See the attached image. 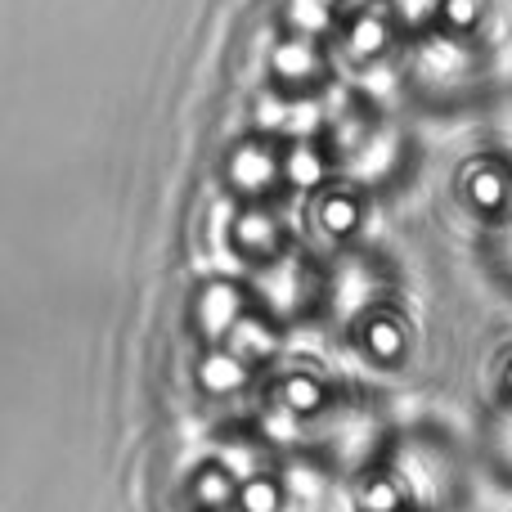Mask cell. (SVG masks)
I'll return each mask as SVG.
<instances>
[{
    "instance_id": "5bb4252c",
    "label": "cell",
    "mask_w": 512,
    "mask_h": 512,
    "mask_svg": "<svg viewBox=\"0 0 512 512\" xmlns=\"http://www.w3.org/2000/svg\"><path fill=\"white\" fill-rule=\"evenodd\" d=\"M490 135L512 149V90L508 95H499V108H495V117H490Z\"/></svg>"
},
{
    "instance_id": "7a4b0ae2",
    "label": "cell",
    "mask_w": 512,
    "mask_h": 512,
    "mask_svg": "<svg viewBox=\"0 0 512 512\" xmlns=\"http://www.w3.org/2000/svg\"><path fill=\"white\" fill-rule=\"evenodd\" d=\"M454 207L468 225H477V234L490 243L512 234V149L499 144L495 135H481V144H472L450 176Z\"/></svg>"
},
{
    "instance_id": "5b68a950",
    "label": "cell",
    "mask_w": 512,
    "mask_h": 512,
    "mask_svg": "<svg viewBox=\"0 0 512 512\" xmlns=\"http://www.w3.org/2000/svg\"><path fill=\"white\" fill-rule=\"evenodd\" d=\"M405 32L409 18L400 14L396 0H369V5L346 9L342 32L333 36V54L342 63H351V68H378L405 41Z\"/></svg>"
},
{
    "instance_id": "8fae6325",
    "label": "cell",
    "mask_w": 512,
    "mask_h": 512,
    "mask_svg": "<svg viewBox=\"0 0 512 512\" xmlns=\"http://www.w3.org/2000/svg\"><path fill=\"white\" fill-rule=\"evenodd\" d=\"M239 486L243 481H234L225 468H203V477H198V504L207 512H225L230 504H239Z\"/></svg>"
},
{
    "instance_id": "4fadbf2b",
    "label": "cell",
    "mask_w": 512,
    "mask_h": 512,
    "mask_svg": "<svg viewBox=\"0 0 512 512\" xmlns=\"http://www.w3.org/2000/svg\"><path fill=\"white\" fill-rule=\"evenodd\" d=\"M490 274L512 292V234L499 243H490Z\"/></svg>"
},
{
    "instance_id": "277c9868",
    "label": "cell",
    "mask_w": 512,
    "mask_h": 512,
    "mask_svg": "<svg viewBox=\"0 0 512 512\" xmlns=\"http://www.w3.org/2000/svg\"><path fill=\"white\" fill-rule=\"evenodd\" d=\"M301 225H306V234L319 248H328L333 256H346L355 248V239L364 234V225H369V185L337 171L333 180H324L319 189L306 194Z\"/></svg>"
},
{
    "instance_id": "6da1fadb",
    "label": "cell",
    "mask_w": 512,
    "mask_h": 512,
    "mask_svg": "<svg viewBox=\"0 0 512 512\" xmlns=\"http://www.w3.org/2000/svg\"><path fill=\"white\" fill-rule=\"evenodd\" d=\"M463 495V463L436 436L382 441L351 468V512H445Z\"/></svg>"
},
{
    "instance_id": "52a82bcc",
    "label": "cell",
    "mask_w": 512,
    "mask_h": 512,
    "mask_svg": "<svg viewBox=\"0 0 512 512\" xmlns=\"http://www.w3.org/2000/svg\"><path fill=\"white\" fill-rule=\"evenodd\" d=\"M230 171H234V185H239V194H248L252 203H265L274 189L288 185V144H274V140H248V144H239Z\"/></svg>"
},
{
    "instance_id": "9a60e30c",
    "label": "cell",
    "mask_w": 512,
    "mask_h": 512,
    "mask_svg": "<svg viewBox=\"0 0 512 512\" xmlns=\"http://www.w3.org/2000/svg\"><path fill=\"white\" fill-rule=\"evenodd\" d=\"M508 512H512V508H508Z\"/></svg>"
},
{
    "instance_id": "9c48e42d",
    "label": "cell",
    "mask_w": 512,
    "mask_h": 512,
    "mask_svg": "<svg viewBox=\"0 0 512 512\" xmlns=\"http://www.w3.org/2000/svg\"><path fill=\"white\" fill-rule=\"evenodd\" d=\"M239 319H243V297H239V288H225V283H216V288L203 292V328H207L212 337H230Z\"/></svg>"
},
{
    "instance_id": "30bf717a",
    "label": "cell",
    "mask_w": 512,
    "mask_h": 512,
    "mask_svg": "<svg viewBox=\"0 0 512 512\" xmlns=\"http://www.w3.org/2000/svg\"><path fill=\"white\" fill-rule=\"evenodd\" d=\"M283 508V481L274 472H256L239 486V512H279Z\"/></svg>"
},
{
    "instance_id": "3957f363",
    "label": "cell",
    "mask_w": 512,
    "mask_h": 512,
    "mask_svg": "<svg viewBox=\"0 0 512 512\" xmlns=\"http://www.w3.org/2000/svg\"><path fill=\"white\" fill-rule=\"evenodd\" d=\"M346 328V342L351 351L360 355L369 369L378 373H396L414 360V346H418V328H414V315L391 297L387 288H369L342 319Z\"/></svg>"
},
{
    "instance_id": "7c38bea8",
    "label": "cell",
    "mask_w": 512,
    "mask_h": 512,
    "mask_svg": "<svg viewBox=\"0 0 512 512\" xmlns=\"http://www.w3.org/2000/svg\"><path fill=\"white\" fill-rule=\"evenodd\" d=\"M243 378H248V360H239L234 351L212 355V360L203 364V382L212 391H234V387H243Z\"/></svg>"
},
{
    "instance_id": "ba28073f",
    "label": "cell",
    "mask_w": 512,
    "mask_h": 512,
    "mask_svg": "<svg viewBox=\"0 0 512 512\" xmlns=\"http://www.w3.org/2000/svg\"><path fill=\"white\" fill-rule=\"evenodd\" d=\"M490 23H495V0H436L423 32L490 54Z\"/></svg>"
},
{
    "instance_id": "8992f818",
    "label": "cell",
    "mask_w": 512,
    "mask_h": 512,
    "mask_svg": "<svg viewBox=\"0 0 512 512\" xmlns=\"http://www.w3.org/2000/svg\"><path fill=\"white\" fill-rule=\"evenodd\" d=\"M333 77V45L306 41V36H288L274 50V81L283 86V95H319Z\"/></svg>"
}]
</instances>
